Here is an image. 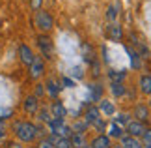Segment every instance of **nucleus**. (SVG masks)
<instances>
[{
	"instance_id": "nucleus-16",
	"label": "nucleus",
	"mask_w": 151,
	"mask_h": 148,
	"mask_svg": "<svg viewBox=\"0 0 151 148\" xmlns=\"http://www.w3.org/2000/svg\"><path fill=\"white\" fill-rule=\"evenodd\" d=\"M69 141H71L73 148H86V139H84V133H73L71 137H69Z\"/></svg>"
},
{
	"instance_id": "nucleus-13",
	"label": "nucleus",
	"mask_w": 151,
	"mask_h": 148,
	"mask_svg": "<svg viewBox=\"0 0 151 148\" xmlns=\"http://www.w3.org/2000/svg\"><path fill=\"white\" fill-rule=\"evenodd\" d=\"M138 88L142 94H149L151 96V75H140L138 79Z\"/></svg>"
},
{
	"instance_id": "nucleus-12",
	"label": "nucleus",
	"mask_w": 151,
	"mask_h": 148,
	"mask_svg": "<svg viewBox=\"0 0 151 148\" xmlns=\"http://www.w3.org/2000/svg\"><path fill=\"white\" fill-rule=\"evenodd\" d=\"M99 114H101L99 107H88V111H86V114H84V120L88 122V124H95V122L101 120Z\"/></svg>"
},
{
	"instance_id": "nucleus-18",
	"label": "nucleus",
	"mask_w": 151,
	"mask_h": 148,
	"mask_svg": "<svg viewBox=\"0 0 151 148\" xmlns=\"http://www.w3.org/2000/svg\"><path fill=\"white\" fill-rule=\"evenodd\" d=\"M125 75L127 73L123 71V69H110V71H108V79L112 82H123Z\"/></svg>"
},
{
	"instance_id": "nucleus-2",
	"label": "nucleus",
	"mask_w": 151,
	"mask_h": 148,
	"mask_svg": "<svg viewBox=\"0 0 151 148\" xmlns=\"http://www.w3.org/2000/svg\"><path fill=\"white\" fill-rule=\"evenodd\" d=\"M36 26L41 32H50L52 26H54V19H52V15L49 13V11L37 9L36 11Z\"/></svg>"
},
{
	"instance_id": "nucleus-32",
	"label": "nucleus",
	"mask_w": 151,
	"mask_h": 148,
	"mask_svg": "<svg viewBox=\"0 0 151 148\" xmlns=\"http://www.w3.org/2000/svg\"><path fill=\"white\" fill-rule=\"evenodd\" d=\"M39 148H54V144L47 139V141H41V143H39Z\"/></svg>"
},
{
	"instance_id": "nucleus-37",
	"label": "nucleus",
	"mask_w": 151,
	"mask_h": 148,
	"mask_svg": "<svg viewBox=\"0 0 151 148\" xmlns=\"http://www.w3.org/2000/svg\"><path fill=\"white\" fill-rule=\"evenodd\" d=\"M86 148H90V146H86Z\"/></svg>"
},
{
	"instance_id": "nucleus-35",
	"label": "nucleus",
	"mask_w": 151,
	"mask_h": 148,
	"mask_svg": "<svg viewBox=\"0 0 151 148\" xmlns=\"http://www.w3.org/2000/svg\"><path fill=\"white\" fill-rule=\"evenodd\" d=\"M4 137V131H0V139H2Z\"/></svg>"
},
{
	"instance_id": "nucleus-8",
	"label": "nucleus",
	"mask_w": 151,
	"mask_h": 148,
	"mask_svg": "<svg viewBox=\"0 0 151 148\" xmlns=\"http://www.w3.org/2000/svg\"><path fill=\"white\" fill-rule=\"evenodd\" d=\"M24 111L28 112V114H36V112L39 111V101L36 96H28L24 99Z\"/></svg>"
},
{
	"instance_id": "nucleus-10",
	"label": "nucleus",
	"mask_w": 151,
	"mask_h": 148,
	"mask_svg": "<svg viewBox=\"0 0 151 148\" xmlns=\"http://www.w3.org/2000/svg\"><path fill=\"white\" fill-rule=\"evenodd\" d=\"M134 116H136L138 122H146L147 118H149V107H147V105H144V103H138L136 107H134Z\"/></svg>"
},
{
	"instance_id": "nucleus-36",
	"label": "nucleus",
	"mask_w": 151,
	"mask_h": 148,
	"mask_svg": "<svg viewBox=\"0 0 151 148\" xmlns=\"http://www.w3.org/2000/svg\"><path fill=\"white\" fill-rule=\"evenodd\" d=\"M116 148H119V146H116Z\"/></svg>"
},
{
	"instance_id": "nucleus-3",
	"label": "nucleus",
	"mask_w": 151,
	"mask_h": 148,
	"mask_svg": "<svg viewBox=\"0 0 151 148\" xmlns=\"http://www.w3.org/2000/svg\"><path fill=\"white\" fill-rule=\"evenodd\" d=\"M37 45H39V51H41L43 58H54V45H52V39L47 36V34H41V36H37Z\"/></svg>"
},
{
	"instance_id": "nucleus-17",
	"label": "nucleus",
	"mask_w": 151,
	"mask_h": 148,
	"mask_svg": "<svg viewBox=\"0 0 151 148\" xmlns=\"http://www.w3.org/2000/svg\"><path fill=\"white\" fill-rule=\"evenodd\" d=\"M60 90H62V86L58 85L54 79H49V81H47V92H49L50 98H56L58 94H60Z\"/></svg>"
},
{
	"instance_id": "nucleus-14",
	"label": "nucleus",
	"mask_w": 151,
	"mask_h": 148,
	"mask_svg": "<svg viewBox=\"0 0 151 148\" xmlns=\"http://www.w3.org/2000/svg\"><path fill=\"white\" fill-rule=\"evenodd\" d=\"M121 146H123V148H142L144 144H140V141H138L136 137L123 135V137H121Z\"/></svg>"
},
{
	"instance_id": "nucleus-20",
	"label": "nucleus",
	"mask_w": 151,
	"mask_h": 148,
	"mask_svg": "<svg viewBox=\"0 0 151 148\" xmlns=\"http://www.w3.org/2000/svg\"><path fill=\"white\" fill-rule=\"evenodd\" d=\"M110 92H112L116 98H121L125 94V85L123 82H112V85H110Z\"/></svg>"
},
{
	"instance_id": "nucleus-6",
	"label": "nucleus",
	"mask_w": 151,
	"mask_h": 148,
	"mask_svg": "<svg viewBox=\"0 0 151 148\" xmlns=\"http://www.w3.org/2000/svg\"><path fill=\"white\" fill-rule=\"evenodd\" d=\"M106 34H108V38L114 39V41H121V39H123V28H121L116 21H114V23H108Z\"/></svg>"
},
{
	"instance_id": "nucleus-4",
	"label": "nucleus",
	"mask_w": 151,
	"mask_h": 148,
	"mask_svg": "<svg viewBox=\"0 0 151 148\" xmlns=\"http://www.w3.org/2000/svg\"><path fill=\"white\" fill-rule=\"evenodd\" d=\"M28 68H30V77L32 79H39V77L45 73V60L41 56H34V62Z\"/></svg>"
},
{
	"instance_id": "nucleus-25",
	"label": "nucleus",
	"mask_w": 151,
	"mask_h": 148,
	"mask_svg": "<svg viewBox=\"0 0 151 148\" xmlns=\"http://www.w3.org/2000/svg\"><path fill=\"white\" fill-rule=\"evenodd\" d=\"M118 6H108V9H106V19L110 21V23H114L116 19H118Z\"/></svg>"
},
{
	"instance_id": "nucleus-11",
	"label": "nucleus",
	"mask_w": 151,
	"mask_h": 148,
	"mask_svg": "<svg viewBox=\"0 0 151 148\" xmlns=\"http://www.w3.org/2000/svg\"><path fill=\"white\" fill-rule=\"evenodd\" d=\"M90 148H112L110 137H106V135H97V137L91 141V146Z\"/></svg>"
},
{
	"instance_id": "nucleus-5",
	"label": "nucleus",
	"mask_w": 151,
	"mask_h": 148,
	"mask_svg": "<svg viewBox=\"0 0 151 148\" xmlns=\"http://www.w3.org/2000/svg\"><path fill=\"white\" fill-rule=\"evenodd\" d=\"M146 129L147 128L144 126V122H138V120L127 124V133H129L131 137H142V135L146 133Z\"/></svg>"
},
{
	"instance_id": "nucleus-22",
	"label": "nucleus",
	"mask_w": 151,
	"mask_h": 148,
	"mask_svg": "<svg viewBox=\"0 0 151 148\" xmlns=\"http://www.w3.org/2000/svg\"><path fill=\"white\" fill-rule=\"evenodd\" d=\"M88 88H90L91 99H93V101H99V98H101V94H103V88H101V85H95V82H91V85H90Z\"/></svg>"
},
{
	"instance_id": "nucleus-29",
	"label": "nucleus",
	"mask_w": 151,
	"mask_h": 148,
	"mask_svg": "<svg viewBox=\"0 0 151 148\" xmlns=\"http://www.w3.org/2000/svg\"><path fill=\"white\" fill-rule=\"evenodd\" d=\"M142 139H144V146L151 144V129H146V133L142 135Z\"/></svg>"
},
{
	"instance_id": "nucleus-31",
	"label": "nucleus",
	"mask_w": 151,
	"mask_h": 148,
	"mask_svg": "<svg viewBox=\"0 0 151 148\" xmlns=\"http://www.w3.org/2000/svg\"><path fill=\"white\" fill-rule=\"evenodd\" d=\"M62 85L65 86V88H71L75 82H73V79H69V77H63V79H62Z\"/></svg>"
},
{
	"instance_id": "nucleus-24",
	"label": "nucleus",
	"mask_w": 151,
	"mask_h": 148,
	"mask_svg": "<svg viewBox=\"0 0 151 148\" xmlns=\"http://www.w3.org/2000/svg\"><path fill=\"white\" fill-rule=\"evenodd\" d=\"M108 135H110V137H114V139H121V137H123V129L119 128V124H112Z\"/></svg>"
},
{
	"instance_id": "nucleus-9",
	"label": "nucleus",
	"mask_w": 151,
	"mask_h": 148,
	"mask_svg": "<svg viewBox=\"0 0 151 148\" xmlns=\"http://www.w3.org/2000/svg\"><path fill=\"white\" fill-rule=\"evenodd\" d=\"M50 114H52V118L63 120V118H65V114H67V111H65V107H63L60 101H54V103L50 105Z\"/></svg>"
},
{
	"instance_id": "nucleus-26",
	"label": "nucleus",
	"mask_w": 151,
	"mask_h": 148,
	"mask_svg": "<svg viewBox=\"0 0 151 148\" xmlns=\"http://www.w3.org/2000/svg\"><path fill=\"white\" fill-rule=\"evenodd\" d=\"M69 75L75 77V79H82V77H84V71H82V68H80V66H73L71 69H69Z\"/></svg>"
},
{
	"instance_id": "nucleus-27",
	"label": "nucleus",
	"mask_w": 151,
	"mask_h": 148,
	"mask_svg": "<svg viewBox=\"0 0 151 148\" xmlns=\"http://www.w3.org/2000/svg\"><path fill=\"white\" fill-rule=\"evenodd\" d=\"M39 118H41V120L43 122H50L52 120V114H49V109H41V111H39Z\"/></svg>"
},
{
	"instance_id": "nucleus-34",
	"label": "nucleus",
	"mask_w": 151,
	"mask_h": 148,
	"mask_svg": "<svg viewBox=\"0 0 151 148\" xmlns=\"http://www.w3.org/2000/svg\"><path fill=\"white\" fill-rule=\"evenodd\" d=\"M9 148H21V144H19V143H11Z\"/></svg>"
},
{
	"instance_id": "nucleus-33",
	"label": "nucleus",
	"mask_w": 151,
	"mask_h": 148,
	"mask_svg": "<svg viewBox=\"0 0 151 148\" xmlns=\"http://www.w3.org/2000/svg\"><path fill=\"white\" fill-rule=\"evenodd\" d=\"M43 92H45V88H43V85H37V86H36V98H37V96H41Z\"/></svg>"
},
{
	"instance_id": "nucleus-19",
	"label": "nucleus",
	"mask_w": 151,
	"mask_h": 148,
	"mask_svg": "<svg viewBox=\"0 0 151 148\" xmlns=\"http://www.w3.org/2000/svg\"><path fill=\"white\" fill-rule=\"evenodd\" d=\"M99 111L110 116V114H114L116 107H114V103H112V101H108V99H103V101H101V105H99Z\"/></svg>"
},
{
	"instance_id": "nucleus-15",
	"label": "nucleus",
	"mask_w": 151,
	"mask_h": 148,
	"mask_svg": "<svg viewBox=\"0 0 151 148\" xmlns=\"http://www.w3.org/2000/svg\"><path fill=\"white\" fill-rule=\"evenodd\" d=\"M49 141L52 144H54V148H73L71 141L69 139H63V137H56V135H50Z\"/></svg>"
},
{
	"instance_id": "nucleus-28",
	"label": "nucleus",
	"mask_w": 151,
	"mask_h": 148,
	"mask_svg": "<svg viewBox=\"0 0 151 148\" xmlns=\"http://www.w3.org/2000/svg\"><path fill=\"white\" fill-rule=\"evenodd\" d=\"M116 124H125L127 126V124H129V116L123 114V112H119V114L116 116Z\"/></svg>"
},
{
	"instance_id": "nucleus-21",
	"label": "nucleus",
	"mask_w": 151,
	"mask_h": 148,
	"mask_svg": "<svg viewBox=\"0 0 151 148\" xmlns=\"http://www.w3.org/2000/svg\"><path fill=\"white\" fill-rule=\"evenodd\" d=\"M127 52H129V56H131V68L138 69L140 68V55L134 52V49H129V47H127Z\"/></svg>"
},
{
	"instance_id": "nucleus-1",
	"label": "nucleus",
	"mask_w": 151,
	"mask_h": 148,
	"mask_svg": "<svg viewBox=\"0 0 151 148\" xmlns=\"http://www.w3.org/2000/svg\"><path fill=\"white\" fill-rule=\"evenodd\" d=\"M13 131H15V135H17L19 141H22V143H32L41 129H39L37 126H34L32 122H15Z\"/></svg>"
},
{
	"instance_id": "nucleus-23",
	"label": "nucleus",
	"mask_w": 151,
	"mask_h": 148,
	"mask_svg": "<svg viewBox=\"0 0 151 148\" xmlns=\"http://www.w3.org/2000/svg\"><path fill=\"white\" fill-rule=\"evenodd\" d=\"M88 126H90V124L88 122H86V120H78V122H75L73 124V133H84L86 131V129H88Z\"/></svg>"
},
{
	"instance_id": "nucleus-7",
	"label": "nucleus",
	"mask_w": 151,
	"mask_h": 148,
	"mask_svg": "<svg viewBox=\"0 0 151 148\" xmlns=\"http://www.w3.org/2000/svg\"><path fill=\"white\" fill-rule=\"evenodd\" d=\"M19 56H21V62L24 64V66H30V64L34 62V56L36 55L32 52V49L28 45L22 43V45H19Z\"/></svg>"
},
{
	"instance_id": "nucleus-30",
	"label": "nucleus",
	"mask_w": 151,
	"mask_h": 148,
	"mask_svg": "<svg viewBox=\"0 0 151 148\" xmlns=\"http://www.w3.org/2000/svg\"><path fill=\"white\" fill-rule=\"evenodd\" d=\"M41 2L43 0H30V6H32V9H41Z\"/></svg>"
},
{
	"instance_id": "nucleus-38",
	"label": "nucleus",
	"mask_w": 151,
	"mask_h": 148,
	"mask_svg": "<svg viewBox=\"0 0 151 148\" xmlns=\"http://www.w3.org/2000/svg\"><path fill=\"white\" fill-rule=\"evenodd\" d=\"M149 105H151V103H149Z\"/></svg>"
}]
</instances>
